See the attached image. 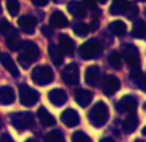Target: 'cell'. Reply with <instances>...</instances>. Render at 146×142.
Instances as JSON below:
<instances>
[{"mask_svg": "<svg viewBox=\"0 0 146 142\" xmlns=\"http://www.w3.org/2000/svg\"><path fill=\"white\" fill-rule=\"evenodd\" d=\"M19 49H21V53H19V56H18V62L21 63V66H22L23 68L30 67L31 62L38 60L39 54H40L38 45L30 40L23 41V43L21 44V46H19Z\"/></svg>", "mask_w": 146, "mask_h": 142, "instance_id": "1", "label": "cell"}, {"mask_svg": "<svg viewBox=\"0 0 146 142\" xmlns=\"http://www.w3.org/2000/svg\"><path fill=\"white\" fill-rule=\"evenodd\" d=\"M88 117L93 125L96 127H101L108 121L109 119V107L106 106V104L104 102H97L94 104V106L89 110L88 112Z\"/></svg>", "mask_w": 146, "mask_h": 142, "instance_id": "2", "label": "cell"}, {"mask_svg": "<svg viewBox=\"0 0 146 142\" xmlns=\"http://www.w3.org/2000/svg\"><path fill=\"white\" fill-rule=\"evenodd\" d=\"M53 71L49 66L43 65V66H36L33 70L31 74V79L35 84L38 85H47L53 82Z\"/></svg>", "mask_w": 146, "mask_h": 142, "instance_id": "3", "label": "cell"}, {"mask_svg": "<svg viewBox=\"0 0 146 142\" xmlns=\"http://www.w3.org/2000/svg\"><path fill=\"white\" fill-rule=\"evenodd\" d=\"M9 119H11V124L17 131H25L34 124V116L30 112H14Z\"/></svg>", "mask_w": 146, "mask_h": 142, "instance_id": "4", "label": "cell"}, {"mask_svg": "<svg viewBox=\"0 0 146 142\" xmlns=\"http://www.w3.org/2000/svg\"><path fill=\"white\" fill-rule=\"evenodd\" d=\"M101 50H102L101 45L94 40H88L87 43H84L79 48L80 57L84 58V60H93V58H97L101 54Z\"/></svg>", "mask_w": 146, "mask_h": 142, "instance_id": "5", "label": "cell"}, {"mask_svg": "<svg viewBox=\"0 0 146 142\" xmlns=\"http://www.w3.org/2000/svg\"><path fill=\"white\" fill-rule=\"evenodd\" d=\"M19 101L25 106H34L39 101V93L25 84L19 85Z\"/></svg>", "mask_w": 146, "mask_h": 142, "instance_id": "6", "label": "cell"}, {"mask_svg": "<svg viewBox=\"0 0 146 142\" xmlns=\"http://www.w3.org/2000/svg\"><path fill=\"white\" fill-rule=\"evenodd\" d=\"M123 50V57L124 61L131 66V67H137L140 65V54H138V49L132 44H125L121 46Z\"/></svg>", "mask_w": 146, "mask_h": 142, "instance_id": "7", "label": "cell"}, {"mask_svg": "<svg viewBox=\"0 0 146 142\" xmlns=\"http://www.w3.org/2000/svg\"><path fill=\"white\" fill-rule=\"evenodd\" d=\"M79 67L75 63H69L62 70V80L67 85H76L79 83Z\"/></svg>", "mask_w": 146, "mask_h": 142, "instance_id": "8", "label": "cell"}, {"mask_svg": "<svg viewBox=\"0 0 146 142\" xmlns=\"http://www.w3.org/2000/svg\"><path fill=\"white\" fill-rule=\"evenodd\" d=\"M36 25H38V21H36V18L33 16H22L18 19V26L22 29L23 33L29 34V35L34 34V31H35V29H36Z\"/></svg>", "mask_w": 146, "mask_h": 142, "instance_id": "9", "label": "cell"}, {"mask_svg": "<svg viewBox=\"0 0 146 142\" xmlns=\"http://www.w3.org/2000/svg\"><path fill=\"white\" fill-rule=\"evenodd\" d=\"M137 109V101L132 96H124L118 104L119 112H135Z\"/></svg>", "mask_w": 146, "mask_h": 142, "instance_id": "10", "label": "cell"}, {"mask_svg": "<svg viewBox=\"0 0 146 142\" xmlns=\"http://www.w3.org/2000/svg\"><path fill=\"white\" fill-rule=\"evenodd\" d=\"M61 120H62V123H64L66 127L71 128V127H75V125L79 124L80 117H79V115H78V112L75 111V110L67 109L61 114Z\"/></svg>", "mask_w": 146, "mask_h": 142, "instance_id": "11", "label": "cell"}, {"mask_svg": "<svg viewBox=\"0 0 146 142\" xmlns=\"http://www.w3.org/2000/svg\"><path fill=\"white\" fill-rule=\"evenodd\" d=\"M58 44H60L61 52L65 53L66 56H72V53H74V40L70 36L61 34L58 36Z\"/></svg>", "mask_w": 146, "mask_h": 142, "instance_id": "12", "label": "cell"}, {"mask_svg": "<svg viewBox=\"0 0 146 142\" xmlns=\"http://www.w3.org/2000/svg\"><path fill=\"white\" fill-rule=\"evenodd\" d=\"M48 98L54 106H61V105H64L67 101V94L64 89L56 88V89H52L48 93Z\"/></svg>", "mask_w": 146, "mask_h": 142, "instance_id": "13", "label": "cell"}, {"mask_svg": "<svg viewBox=\"0 0 146 142\" xmlns=\"http://www.w3.org/2000/svg\"><path fill=\"white\" fill-rule=\"evenodd\" d=\"M0 63L3 65V67L5 68V70H8L9 72H11L13 76H18V68H17V66H16V63H14V61H13V58L11 57V56L8 54V53H4V52H1L0 53Z\"/></svg>", "mask_w": 146, "mask_h": 142, "instance_id": "14", "label": "cell"}, {"mask_svg": "<svg viewBox=\"0 0 146 142\" xmlns=\"http://www.w3.org/2000/svg\"><path fill=\"white\" fill-rule=\"evenodd\" d=\"M100 79H101V71H100L98 66H89V67L86 70V82H87V84L94 87V85L98 84Z\"/></svg>", "mask_w": 146, "mask_h": 142, "instance_id": "15", "label": "cell"}, {"mask_svg": "<svg viewBox=\"0 0 146 142\" xmlns=\"http://www.w3.org/2000/svg\"><path fill=\"white\" fill-rule=\"evenodd\" d=\"M119 88H120V82H119L118 78L109 76V78H106L105 83H104V88H102V90H104V93H105L106 96L110 97V96H113Z\"/></svg>", "mask_w": 146, "mask_h": 142, "instance_id": "16", "label": "cell"}, {"mask_svg": "<svg viewBox=\"0 0 146 142\" xmlns=\"http://www.w3.org/2000/svg\"><path fill=\"white\" fill-rule=\"evenodd\" d=\"M67 9L76 18H83L87 14V9L84 7V4L80 3V1H76V0H71L69 3V5H67Z\"/></svg>", "mask_w": 146, "mask_h": 142, "instance_id": "17", "label": "cell"}, {"mask_svg": "<svg viewBox=\"0 0 146 142\" xmlns=\"http://www.w3.org/2000/svg\"><path fill=\"white\" fill-rule=\"evenodd\" d=\"M92 93L87 89H78L75 92V101L78 102V105L82 107H87L92 102Z\"/></svg>", "mask_w": 146, "mask_h": 142, "instance_id": "18", "label": "cell"}, {"mask_svg": "<svg viewBox=\"0 0 146 142\" xmlns=\"http://www.w3.org/2000/svg\"><path fill=\"white\" fill-rule=\"evenodd\" d=\"M36 115H38V119H39V121L41 123V125L50 127V125H54L56 124V119L49 114V112H48V110L45 109V107H39Z\"/></svg>", "mask_w": 146, "mask_h": 142, "instance_id": "19", "label": "cell"}, {"mask_svg": "<svg viewBox=\"0 0 146 142\" xmlns=\"http://www.w3.org/2000/svg\"><path fill=\"white\" fill-rule=\"evenodd\" d=\"M69 21H67L66 16H65L62 12L60 11H54L50 16V25L54 26L57 29H62V27H66Z\"/></svg>", "mask_w": 146, "mask_h": 142, "instance_id": "20", "label": "cell"}, {"mask_svg": "<svg viewBox=\"0 0 146 142\" xmlns=\"http://www.w3.org/2000/svg\"><path fill=\"white\" fill-rule=\"evenodd\" d=\"M48 53H49L50 61H52L56 66H60L61 63L64 62V53L61 52L60 46L54 45V44H49V46H48Z\"/></svg>", "mask_w": 146, "mask_h": 142, "instance_id": "21", "label": "cell"}, {"mask_svg": "<svg viewBox=\"0 0 146 142\" xmlns=\"http://www.w3.org/2000/svg\"><path fill=\"white\" fill-rule=\"evenodd\" d=\"M138 124V117L135 112H129V115L125 116V119L123 120V129L127 133H132Z\"/></svg>", "mask_w": 146, "mask_h": 142, "instance_id": "22", "label": "cell"}, {"mask_svg": "<svg viewBox=\"0 0 146 142\" xmlns=\"http://www.w3.org/2000/svg\"><path fill=\"white\" fill-rule=\"evenodd\" d=\"M14 90L11 87H0V104L11 105L14 101Z\"/></svg>", "mask_w": 146, "mask_h": 142, "instance_id": "23", "label": "cell"}, {"mask_svg": "<svg viewBox=\"0 0 146 142\" xmlns=\"http://www.w3.org/2000/svg\"><path fill=\"white\" fill-rule=\"evenodd\" d=\"M5 43H7V46H8V49L11 50H18L19 46H21V40H19V36L16 31L12 30L11 33L7 35V39H5Z\"/></svg>", "mask_w": 146, "mask_h": 142, "instance_id": "24", "label": "cell"}, {"mask_svg": "<svg viewBox=\"0 0 146 142\" xmlns=\"http://www.w3.org/2000/svg\"><path fill=\"white\" fill-rule=\"evenodd\" d=\"M109 30L111 31V34H114L116 36H123L127 33V26L123 21H113L109 26Z\"/></svg>", "mask_w": 146, "mask_h": 142, "instance_id": "25", "label": "cell"}, {"mask_svg": "<svg viewBox=\"0 0 146 142\" xmlns=\"http://www.w3.org/2000/svg\"><path fill=\"white\" fill-rule=\"evenodd\" d=\"M132 35L137 39H142L146 36V23L142 19H138L133 23V29H132Z\"/></svg>", "mask_w": 146, "mask_h": 142, "instance_id": "26", "label": "cell"}, {"mask_svg": "<svg viewBox=\"0 0 146 142\" xmlns=\"http://www.w3.org/2000/svg\"><path fill=\"white\" fill-rule=\"evenodd\" d=\"M128 4V0H113L110 5V13L111 14H121Z\"/></svg>", "mask_w": 146, "mask_h": 142, "instance_id": "27", "label": "cell"}, {"mask_svg": "<svg viewBox=\"0 0 146 142\" xmlns=\"http://www.w3.org/2000/svg\"><path fill=\"white\" fill-rule=\"evenodd\" d=\"M109 63H110V66L113 68L119 70V68L121 67V56H120V53L116 52V50L111 52L110 56H109Z\"/></svg>", "mask_w": 146, "mask_h": 142, "instance_id": "28", "label": "cell"}, {"mask_svg": "<svg viewBox=\"0 0 146 142\" xmlns=\"http://www.w3.org/2000/svg\"><path fill=\"white\" fill-rule=\"evenodd\" d=\"M123 13L127 16V18L133 19V18H136L138 14V7L136 5V3H128Z\"/></svg>", "mask_w": 146, "mask_h": 142, "instance_id": "29", "label": "cell"}, {"mask_svg": "<svg viewBox=\"0 0 146 142\" xmlns=\"http://www.w3.org/2000/svg\"><path fill=\"white\" fill-rule=\"evenodd\" d=\"M74 31H75V34H76L78 36L84 38V36L88 35L89 27H88V25H87V23H84V22H79V23H76V25H75Z\"/></svg>", "mask_w": 146, "mask_h": 142, "instance_id": "30", "label": "cell"}, {"mask_svg": "<svg viewBox=\"0 0 146 142\" xmlns=\"http://www.w3.org/2000/svg\"><path fill=\"white\" fill-rule=\"evenodd\" d=\"M45 142H64V136L60 131H50L45 136Z\"/></svg>", "mask_w": 146, "mask_h": 142, "instance_id": "31", "label": "cell"}, {"mask_svg": "<svg viewBox=\"0 0 146 142\" xmlns=\"http://www.w3.org/2000/svg\"><path fill=\"white\" fill-rule=\"evenodd\" d=\"M7 9L12 17L17 16L19 12V1L18 0H7Z\"/></svg>", "mask_w": 146, "mask_h": 142, "instance_id": "32", "label": "cell"}, {"mask_svg": "<svg viewBox=\"0 0 146 142\" xmlns=\"http://www.w3.org/2000/svg\"><path fill=\"white\" fill-rule=\"evenodd\" d=\"M71 141L72 142H92L91 138L82 131L75 132V133L71 136Z\"/></svg>", "mask_w": 146, "mask_h": 142, "instance_id": "33", "label": "cell"}, {"mask_svg": "<svg viewBox=\"0 0 146 142\" xmlns=\"http://www.w3.org/2000/svg\"><path fill=\"white\" fill-rule=\"evenodd\" d=\"M12 31V26L5 18H1L0 19V34H3V35H7L8 33Z\"/></svg>", "mask_w": 146, "mask_h": 142, "instance_id": "34", "label": "cell"}, {"mask_svg": "<svg viewBox=\"0 0 146 142\" xmlns=\"http://www.w3.org/2000/svg\"><path fill=\"white\" fill-rule=\"evenodd\" d=\"M31 1L36 7H45L48 4V0H31Z\"/></svg>", "mask_w": 146, "mask_h": 142, "instance_id": "35", "label": "cell"}, {"mask_svg": "<svg viewBox=\"0 0 146 142\" xmlns=\"http://www.w3.org/2000/svg\"><path fill=\"white\" fill-rule=\"evenodd\" d=\"M83 1H84L83 4H86V5H88V7H96L98 0H83Z\"/></svg>", "mask_w": 146, "mask_h": 142, "instance_id": "36", "label": "cell"}, {"mask_svg": "<svg viewBox=\"0 0 146 142\" xmlns=\"http://www.w3.org/2000/svg\"><path fill=\"white\" fill-rule=\"evenodd\" d=\"M140 85H141V88H142V90H145L146 92V76H143V75H142V78H141V80H140Z\"/></svg>", "mask_w": 146, "mask_h": 142, "instance_id": "37", "label": "cell"}, {"mask_svg": "<svg viewBox=\"0 0 146 142\" xmlns=\"http://www.w3.org/2000/svg\"><path fill=\"white\" fill-rule=\"evenodd\" d=\"M100 142H115L113 138H110V137H105V138H102Z\"/></svg>", "mask_w": 146, "mask_h": 142, "instance_id": "38", "label": "cell"}, {"mask_svg": "<svg viewBox=\"0 0 146 142\" xmlns=\"http://www.w3.org/2000/svg\"><path fill=\"white\" fill-rule=\"evenodd\" d=\"M25 142H39L38 139H35V138H29V139H26Z\"/></svg>", "mask_w": 146, "mask_h": 142, "instance_id": "39", "label": "cell"}, {"mask_svg": "<svg viewBox=\"0 0 146 142\" xmlns=\"http://www.w3.org/2000/svg\"><path fill=\"white\" fill-rule=\"evenodd\" d=\"M108 0H98V3H101V4H105Z\"/></svg>", "mask_w": 146, "mask_h": 142, "instance_id": "40", "label": "cell"}, {"mask_svg": "<svg viewBox=\"0 0 146 142\" xmlns=\"http://www.w3.org/2000/svg\"><path fill=\"white\" fill-rule=\"evenodd\" d=\"M135 142H145V141H143V139H136Z\"/></svg>", "mask_w": 146, "mask_h": 142, "instance_id": "41", "label": "cell"}, {"mask_svg": "<svg viewBox=\"0 0 146 142\" xmlns=\"http://www.w3.org/2000/svg\"><path fill=\"white\" fill-rule=\"evenodd\" d=\"M142 133H143V134H146V127H145V128L142 129Z\"/></svg>", "mask_w": 146, "mask_h": 142, "instance_id": "42", "label": "cell"}, {"mask_svg": "<svg viewBox=\"0 0 146 142\" xmlns=\"http://www.w3.org/2000/svg\"><path fill=\"white\" fill-rule=\"evenodd\" d=\"M56 3H61V0H54Z\"/></svg>", "mask_w": 146, "mask_h": 142, "instance_id": "43", "label": "cell"}, {"mask_svg": "<svg viewBox=\"0 0 146 142\" xmlns=\"http://www.w3.org/2000/svg\"><path fill=\"white\" fill-rule=\"evenodd\" d=\"M0 127H1V117H0Z\"/></svg>", "mask_w": 146, "mask_h": 142, "instance_id": "44", "label": "cell"}, {"mask_svg": "<svg viewBox=\"0 0 146 142\" xmlns=\"http://www.w3.org/2000/svg\"><path fill=\"white\" fill-rule=\"evenodd\" d=\"M140 1H145V0H140Z\"/></svg>", "mask_w": 146, "mask_h": 142, "instance_id": "45", "label": "cell"}, {"mask_svg": "<svg viewBox=\"0 0 146 142\" xmlns=\"http://www.w3.org/2000/svg\"><path fill=\"white\" fill-rule=\"evenodd\" d=\"M0 12H1V7H0Z\"/></svg>", "mask_w": 146, "mask_h": 142, "instance_id": "46", "label": "cell"}, {"mask_svg": "<svg viewBox=\"0 0 146 142\" xmlns=\"http://www.w3.org/2000/svg\"><path fill=\"white\" fill-rule=\"evenodd\" d=\"M145 14H146V9H145Z\"/></svg>", "mask_w": 146, "mask_h": 142, "instance_id": "47", "label": "cell"}, {"mask_svg": "<svg viewBox=\"0 0 146 142\" xmlns=\"http://www.w3.org/2000/svg\"><path fill=\"white\" fill-rule=\"evenodd\" d=\"M0 142H3V141H0Z\"/></svg>", "mask_w": 146, "mask_h": 142, "instance_id": "48", "label": "cell"}, {"mask_svg": "<svg viewBox=\"0 0 146 142\" xmlns=\"http://www.w3.org/2000/svg\"><path fill=\"white\" fill-rule=\"evenodd\" d=\"M145 109H146V106H145Z\"/></svg>", "mask_w": 146, "mask_h": 142, "instance_id": "49", "label": "cell"}]
</instances>
